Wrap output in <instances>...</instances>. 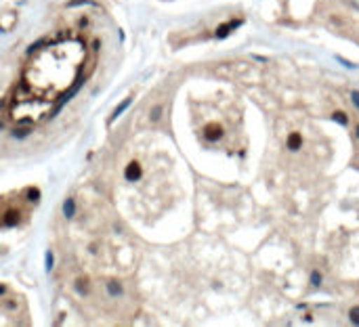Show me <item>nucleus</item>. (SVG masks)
Wrapping results in <instances>:
<instances>
[{
  "instance_id": "1",
  "label": "nucleus",
  "mask_w": 359,
  "mask_h": 327,
  "mask_svg": "<svg viewBox=\"0 0 359 327\" xmlns=\"http://www.w3.org/2000/svg\"><path fill=\"white\" fill-rule=\"evenodd\" d=\"M86 46L80 38H57L32 50L11 97V118L17 124H38L80 80Z\"/></svg>"
},
{
  "instance_id": "2",
  "label": "nucleus",
  "mask_w": 359,
  "mask_h": 327,
  "mask_svg": "<svg viewBox=\"0 0 359 327\" xmlns=\"http://www.w3.org/2000/svg\"><path fill=\"white\" fill-rule=\"evenodd\" d=\"M38 204L36 189H23L19 193H8L0 197V227H15L29 218Z\"/></svg>"
},
{
  "instance_id": "3",
  "label": "nucleus",
  "mask_w": 359,
  "mask_h": 327,
  "mask_svg": "<svg viewBox=\"0 0 359 327\" xmlns=\"http://www.w3.org/2000/svg\"><path fill=\"white\" fill-rule=\"evenodd\" d=\"M0 313L4 317L13 319L15 323L19 321V317H27L23 298L19 294H15L6 284H0Z\"/></svg>"
},
{
  "instance_id": "4",
  "label": "nucleus",
  "mask_w": 359,
  "mask_h": 327,
  "mask_svg": "<svg viewBox=\"0 0 359 327\" xmlns=\"http://www.w3.org/2000/svg\"><path fill=\"white\" fill-rule=\"evenodd\" d=\"M204 137L208 139V141H219L221 137H223V126L221 124H208L206 128H204Z\"/></svg>"
},
{
  "instance_id": "5",
  "label": "nucleus",
  "mask_w": 359,
  "mask_h": 327,
  "mask_svg": "<svg viewBox=\"0 0 359 327\" xmlns=\"http://www.w3.org/2000/svg\"><path fill=\"white\" fill-rule=\"evenodd\" d=\"M303 147V137H301V132H292L290 137H288V149L290 151H299Z\"/></svg>"
},
{
  "instance_id": "6",
  "label": "nucleus",
  "mask_w": 359,
  "mask_h": 327,
  "mask_svg": "<svg viewBox=\"0 0 359 327\" xmlns=\"http://www.w3.org/2000/svg\"><path fill=\"white\" fill-rule=\"evenodd\" d=\"M240 23H242V21L238 19V21H231L229 25H223V27H219V34H217V36H219V38H223V36H227V34H229V29H233V27H238Z\"/></svg>"
},
{
  "instance_id": "7",
  "label": "nucleus",
  "mask_w": 359,
  "mask_h": 327,
  "mask_svg": "<svg viewBox=\"0 0 359 327\" xmlns=\"http://www.w3.org/2000/svg\"><path fill=\"white\" fill-rule=\"evenodd\" d=\"M332 120H337L339 124H343V126H347L349 124V118H347V113H343V111H337L334 116H332Z\"/></svg>"
},
{
  "instance_id": "8",
  "label": "nucleus",
  "mask_w": 359,
  "mask_h": 327,
  "mask_svg": "<svg viewBox=\"0 0 359 327\" xmlns=\"http://www.w3.org/2000/svg\"><path fill=\"white\" fill-rule=\"evenodd\" d=\"M349 317H351V321H353L355 326H359V307H353V309H351Z\"/></svg>"
},
{
  "instance_id": "9",
  "label": "nucleus",
  "mask_w": 359,
  "mask_h": 327,
  "mask_svg": "<svg viewBox=\"0 0 359 327\" xmlns=\"http://www.w3.org/2000/svg\"><path fill=\"white\" fill-rule=\"evenodd\" d=\"M351 97H353V103H355V107L359 109V90H353V92H351Z\"/></svg>"
},
{
  "instance_id": "10",
  "label": "nucleus",
  "mask_w": 359,
  "mask_h": 327,
  "mask_svg": "<svg viewBox=\"0 0 359 327\" xmlns=\"http://www.w3.org/2000/svg\"><path fill=\"white\" fill-rule=\"evenodd\" d=\"M311 277H313V286H320V281H322V277H320V273H313Z\"/></svg>"
},
{
  "instance_id": "11",
  "label": "nucleus",
  "mask_w": 359,
  "mask_h": 327,
  "mask_svg": "<svg viewBox=\"0 0 359 327\" xmlns=\"http://www.w3.org/2000/svg\"><path fill=\"white\" fill-rule=\"evenodd\" d=\"M355 137H358V139H359V126H358V128H355Z\"/></svg>"
}]
</instances>
